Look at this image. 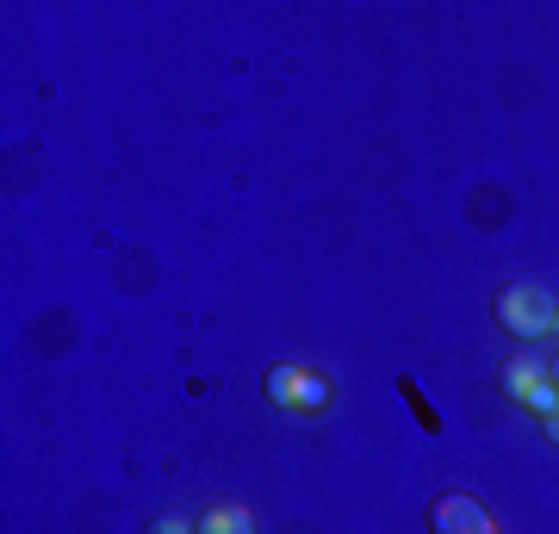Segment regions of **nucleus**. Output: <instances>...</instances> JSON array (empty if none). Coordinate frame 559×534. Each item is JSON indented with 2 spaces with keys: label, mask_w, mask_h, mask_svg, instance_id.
<instances>
[{
  "label": "nucleus",
  "mask_w": 559,
  "mask_h": 534,
  "mask_svg": "<svg viewBox=\"0 0 559 534\" xmlns=\"http://www.w3.org/2000/svg\"><path fill=\"white\" fill-rule=\"evenodd\" d=\"M503 392L516 397V404H528V411L547 423V416L559 411V385H554V367H547V355H535V348H522L510 367H503Z\"/></svg>",
  "instance_id": "1"
},
{
  "label": "nucleus",
  "mask_w": 559,
  "mask_h": 534,
  "mask_svg": "<svg viewBox=\"0 0 559 534\" xmlns=\"http://www.w3.org/2000/svg\"><path fill=\"white\" fill-rule=\"evenodd\" d=\"M498 323L503 330H516V336H547L554 330V298H547V286H503L498 293Z\"/></svg>",
  "instance_id": "2"
},
{
  "label": "nucleus",
  "mask_w": 559,
  "mask_h": 534,
  "mask_svg": "<svg viewBox=\"0 0 559 534\" xmlns=\"http://www.w3.org/2000/svg\"><path fill=\"white\" fill-rule=\"evenodd\" d=\"M267 397L274 404H286V411H323L330 404V379L323 373H311V367H274L267 373Z\"/></svg>",
  "instance_id": "3"
},
{
  "label": "nucleus",
  "mask_w": 559,
  "mask_h": 534,
  "mask_svg": "<svg viewBox=\"0 0 559 534\" xmlns=\"http://www.w3.org/2000/svg\"><path fill=\"white\" fill-rule=\"evenodd\" d=\"M429 529L436 534H498V522L485 515L479 497H466V491H448L429 503Z\"/></svg>",
  "instance_id": "4"
},
{
  "label": "nucleus",
  "mask_w": 559,
  "mask_h": 534,
  "mask_svg": "<svg viewBox=\"0 0 559 534\" xmlns=\"http://www.w3.org/2000/svg\"><path fill=\"white\" fill-rule=\"evenodd\" d=\"M200 534H255V515L242 510V503H224V510H212L200 522Z\"/></svg>",
  "instance_id": "5"
},
{
  "label": "nucleus",
  "mask_w": 559,
  "mask_h": 534,
  "mask_svg": "<svg viewBox=\"0 0 559 534\" xmlns=\"http://www.w3.org/2000/svg\"><path fill=\"white\" fill-rule=\"evenodd\" d=\"M150 534H200V529H187L180 515H162V522H150Z\"/></svg>",
  "instance_id": "6"
},
{
  "label": "nucleus",
  "mask_w": 559,
  "mask_h": 534,
  "mask_svg": "<svg viewBox=\"0 0 559 534\" xmlns=\"http://www.w3.org/2000/svg\"><path fill=\"white\" fill-rule=\"evenodd\" d=\"M547 436H554V441H559V411H554V416H547Z\"/></svg>",
  "instance_id": "7"
},
{
  "label": "nucleus",
  "mask_w": 559,
  "mask_h": 534,
  "mask_svg": "<svg viewBox=\"0 0 559 534\" xmlns=\"http://www.w3.org/2000/svg\"><path fill=\"white\" fill-rule=\"evenodd\" d=\"M554 330H559V305H554Z\"/></svg>",
  "instance_id": "8"
},
{
  "label": "nucleus",
  "mask_w": 559,
  "mask_h": 534,
  "mask_svg": "<svg viewBox=\"0 0 559 534\" xmlns=\"http://www.w3.org/2000/svg\"><path fill=\"white\" fill-rule=\"evenodd\" d=\"M554 385H559V360H554Z\"/></svg>",
  "instance_id": "9"
}]
</instances>
